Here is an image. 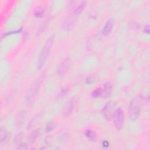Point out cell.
Listing matches in <instances>:
<instances>
[{"instance_id":"cell-1","label":"cell","mask_w":150,"mask_h":150,"mask_svg":"<svg viewBox=\"0 0 150 150\" xmlns=\"http://www.w3.org/2000/svg\"><path fill=\"white\" fill-rule=\"evenodd\" d=\"M54 36H52L51 37H49L46 40V41L43 46V47L42 50V51L40 53L38 61L37 63L38 69H40L43 67V66L50 53V51H51V47H52L53 42H54Z\"/></svg>"},{"instance_id":"cell-2","label":"cell","mask_w":150,"mask_h":150,"mask_svg":"<svg viewBox=\"0 0 150 150\" xmlns=\"http://www.w3.org/2000/svg\"><path fill=\"white\" fill-rule=\"evenodd\" d=\"M141 109V98L139 97H134L131 102L129 107V117L131 120H137L140 114Z\"/></svg>"},{"instance_id":"cell-3","label":"cell","mask_w":150,"mask_h":150,"mask_svg":"<svg viewBox=\"0 0 150 150\" xmlns=\"http://www.w3.org/2000/svg\"><path fill=\"white\" fill-rule=\"evenodd\" d=\"M113 119L116 128L118 130H120L123 126L124 120V113L123 109L119 107L115 110L113 116Z\"/></svg>"},{"instance_id":"cell-4","label":"cell","mask_w":150,"mask_h":150,"mask_svg":"<svg viewBox=\"0 0 150 150\" xmlns=\"http://www.w3.org/2000/svg\"><path fill=\"white\" fill-rule=\"evenodd\" d=\"M70 59L69 58H67L65 61L62 63L61 66L58 69V75L59 76H63L68 71L70 66Z\"/></svg>"},{"instance_id":"cell-5","label":"cell","mask_w":150,"mask_h":150,"mask_svg":"<svg viewBox=\"0 0 150 150\" xmlns=\"http://www.w3.org/2000/svg\"><path fill=\"white\" fill-rule=\"evenodd\" d=\"M114 112V110L113 103L112 102L107 103V104L103 109V114L105 118L107 120H110L111 118L113 117Z\"/></svg>"},{"instance_id":"cell-6","label":"cell","mask_w":150,"mask_h":150,"mask_svg":"<svg viewBox=\"0 0 150 150\" xmlns=\"http://www.w3.org/2000/svg\"><path fill=\"white\" fill-rule=\"evenodd\" d=\"M40 86V82L39 80L36 82L32 87L31 90H29L28 96H27V100L28 102H32V100L35 98L36 96L38 91V89Z\"/></svg>"},{"instance_id":"cell-7","label":"cell","mask_w":150,"mask_h":150,"mask_svg":"<svg viewBox=\"0 0 150 150\" xmlns=\"http://www.w3.org/2000/svg\"><path fill=\"white\" fill-rule=\"evenodd\" d=\"M76 103L77 102L75 99L72 98L70 100L69 102H68L66 105H65V106L63 108V114L66 116L70 114L73 110L75 107L76 106Z\"/></svg>"},{"instance_id":"cell-8","label":"cell","mask_w":150,"mask_h":150,"mask_svg":"<svg viewBox=\"0 0 150 150\" xmlns=\"http://www.w3.org/2000/svg\"><path fill=\"white\" fill-rule=\"evenodd\" d=\"M114 25V20L113 18H110L108 19V20L106 21L103 30H102V35H107L110 33L112 29L113 28V27Z\"/></svg>"},{"instance_id":"cell-9","label":"cell","mask_w":150,"mask_h":150,"mask_svg":"<svg viewBox=\"0 0 150 150\" xmlns=\"http://www.w3.org/2000/svg\"><path fill=\"white\" fill-rule=\"evenodd\" d=\"M112 91V86L110 82H106L104 84L103 89H102V95L105 97H109Z\"/></svg>"},{"instance_id":"cell-10","label":"cell","mask_w":150,"mask_h":150,"mask_svg":"<svg viewBox=\"0 0 150 150\" xmlns=\"http://www.w3.org/2000/svg\"><path fill=\"white\" fill-rule=\"evenodd\" d=\"M85 135L89 140L92 142H95L97 140V135L94 131L89 130H87L85 133Z\"/></svg>"},{"instance_id":"cell-11","label":"cell","mask_w":150,"mask_h":150,"mask_svg":"<svg viewBox=\"0 0 150 150\" xmlns=\"http://www.w3.org/2000/svg\"><path fill=\"white\" fill-rule=\"evenodd\" d=\"M86 5V1H82L77 6V7L75 8V10L73 11V15L75 16H77L79 15L84 10Z\"/></svg>"},{"instance_id":"cell-12","label":"cell","mask_w":150,"mask_h":150,"mask_svg":"<svg viewBox=\"0 0 150 150\" xmlns=\"http://www.w3.org/2000/svg\"><path fill=\"white\" fill-rule=\"evenodd\" d=\"M39 135V132L38 130H33V131H32V133L30 134L29 138H28V141L30 143H33L36 140V138L38 137Z\"/></svg>"},{"instance_id":"cell-13","label":"cell","mask_w":150,"mask_h":150,"mask_svg":"<svg viewBox=\"0 0 150 150\" xmlns=\"http://www.w3.org/2000/svg\"><path fill=\"white\" fill-rule=\"evenodd\" d=\"M68 91V88L67 86H63L58 91V94H57V97L59 98L62 97L63 96H65Z\"/></svg>"},{"instance_id":"cell-14","label":"cell","mask_w":150,"mask_h":150,"mask_svg":"<svg viewBox=\"0 0 150 150\" xmlns=\"http://www.w3.org/2000/svg\"><path fill=\"white\" fill-rule=\"evenodd\" d=\"M73 24H74V22L72 19L66 20L63 24V29L66 31L69 30L72 28Z\"/></svg>"},{"instance_id":"cell-15","label":"cell","mask_w":150,"mask_h":150,"mask_svg":"<svg viewBox=\"0 0 150 150\" xmlns=\"http://www.w3.org/2000/svg\"><path fill=\"white\" fill-rule=\"evenodd\" d=\"M56 127V124L54 121H49L46 124L45 130L46 131H50L53 130Z\"/></svg>"},{"instance_id":"cell-16","label":"cell","mask_w":150,"mask_h":150,"mask_svg":"<svg viewBox=\"0 0 150 150\" xmlns=\"http://www.w3.org/2000/svg\"><path fill=\"white\" fill-rule=\"evenodd\" d=\"M100 95H102V89L101 88H97V89H95L92 93V96L94 97H97Z\"/></svg>"},{"instance_id":"cell-17","label":"cell","mask_w":150,"mask_h":150,"mask_svg":"<svg viewBox=\"0 0 150 150\" xmlns=\"http://www.w3.org/2000/svg\"><path fill=\"white\" fill-rule=\"evenodd\" d=\"M43 13V10L41 7H37L34 11V14L37 17H40Z\"/></svg>"},{"instance_id":"cell-18","label":"cell","mask_w":150,"mask_h":150,"mask_svg":"<svg viewBox=\"0 0 150 150\" xmlns=\"http://www.w3.org/2000/svg\"><path fill=\"white\" fill-rule=\"evenodd\" d=\"M7 137V132L1 129V142H3L4 140H6Z\"/></svg>"},{"instance_id":"cell-19","label":"cell","mask_w":150,"mask_h":150,"mask_svg":"<svg viewBox=\"0 0 150 150\" xmlns=\"http://www.w3.org/2000/svg\"><path fill=\"white\" fill-rule=\"evenodd\" d=\"M144 31V32H145L146 33H149V25H147L145 27Z\"/></svg>"},{"instance_id":"cell-20","label":"cell","mask_w":150,"mask_h":150,"mask_svg":"<svg viewBox=\"0 0 150 150\" xmlns=\"http://www.w3.org/2000/svg\"><path fill=\"white\" fill-rule=\"evenodd\" d=\"M27 147H26V145L25 144H21L20 147H18V149H26Z\"/></svg>"}]
</instances>
